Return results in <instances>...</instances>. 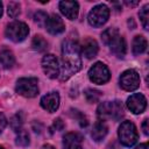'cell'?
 I'll list each match as a JSON object with an SVG mask.
<instances>
[{"mask_svg":"<svg viewBox=\"0 0 149 149\" xmlns=\"http://www.w3.org/2000/svg\"><path fill=\"white\" fill-rule=\"evenodd\" d=\"M81 69L80 47L73 40H66L62 45V66L59 71L61 80H66Z\"/></svg>","mask_w":149,"mask_h":149,"instance_id":"1","label":"cell"},{"mask_svg":"<svg viewBox=\"0 0 149 149\" xmlns=\"http://www.w3.org/2000/svg\"><path fill=\"white\" fill-rule=\"evenodd\" d=\"M97 113L100 120L102 121L106 119H113L115 121H119L125 115V108H123V105L118 100L104 101L98 106Z\"/></svg>","mask_w":149,"mask_h":149,"instance_id":"2","label":"cell"},{"mask_svg":"<svg viewBox=\"0 0 149 149\" xmlns=\"http://www.w3.org/2000/svg\"><path fill=\"white\" fill-rule=\"evenodd\" d=\"M118 135H119L120 143L126 146V147L134 146L137 142V139H139L136 127L130 121H123L120 125L119 130H118Z\"/></svg>","mask_w":149,"mask_h":149,"instance_id":"3","label":"cell"},{"mask_svg":"<svg viewBox=\"0 0 149 149\" xmlns=\"http://www.w3.org/2000/svg\"><path fill=\"white\" fill-rule=\"evenodd\" d=\"M16 92L26 98H34L38 94V81L36 78H20L15 86Z\"/></svg>","mask_w":149,"mask_h":149,"instance_id":"4","label":"cell"},{"mask_svg":"<svg viewBox=\"0 0 149 149\" xmlns=\"http://www.w3.org/2000/svg\"><path fill=\"white\" fill-rule=\"evenodd\" d=\"M29 34V28L24 22L13 21L6 28V36L13 42L23 41Z\"/></svg>","mask_w":149,"mask_h":149,"instance_id":"5","label":"cell"},{"mask_svg":"<svg viewBox=\"0 0 149 149\" xmlns=\"http://www.w3.org/2000/svg\"><path fill=\"white\" fill-rule=\"evenodd\" d=\"M109 17V9L106 5H97L88 13L87 20L92 27H101L107 22Z\"/></svg>","mask_w":149,"mask_h":149,"instance_id":"6","label":"cell"},{"mask_svg":"<svg viewBox=\"0 0 149 149\" xmlns=\"http://www.w3.org/2000/svg\"><path fill=\"white\" fill-rule=\"evenodd\" d=\"M88 78L94 84H105L109 80L111 73L106 64L101 62H97L88 70Z\"/></svg>","mask_w":149,"mask_h":149,"instance_id":"7","label":"cell"},{"mask_svg":"<svg viewBox=\"0 0 149 149\" xmlns=\"http://www.w3.org/2000/svg\"><path fill=\"white\" fill-rule=\"evenodd\" d=\"M120 86L125 90V91H134L140 86V76L139 73L133 70H126L121 73L120 76Z\"/></svg>","mask_w":149,"mask_h":149,"instance_id":"8","label":"cell"},{"mask_svg":"<svg viewBox=\"0 0 149 149\" xmlns=\"http://www.w3.org/2000/svg\"><path fill=\"white\" fill-rule=\"evenodd\" d=\"M42 69H43V72L51 79H55V78L59 77L61 66L58 65V61H57L56 56H54L52 54H47V55L43 56V58H42Z\"/></svg>","mask_w":149,"mask_h":149,"instance_id":"9","label":"cell"},{"mask_svg":"<svg viewBox=\"0 0 149 149\" xmlns=\"http://www.w3.org/2000/svg\"><path fill=\"white\" fill-rule=\"evenodd\" d=\"M127 107L134 114H141L147 107V99L141 93H134L127 99Z\"/></svg>","mask_w":149,"mask_h":149,"instance_id":"10","label":"cell"},{"mask_svg":"<svg viewBox=\"0 0 149 149\" xmlns=\"http://www.w3.org/2000/svg\"><path fill=\"white\" fill-rule=\"evenodd\" d=\"M41 106L49 113L56 112L59 106V94L57 92H49L41 98Z\"/></svg>","mask_w":149,"mask_h":149,"instance_id":"11","label":"cell"},{"mask_svg":"<svg viewBox=\"0 0 149 149\" xmlns=\"http://www.w3.org/2000/svg\"><path fill=\"white\" fill-rule=\"evenodd\" d=\"M45 28L51 35H58L65 30V24H64V22L59 15L52 14L51 16L48 17V21L45 23Z\"/></svg>","mask_w":149,"mask_h":149,"instance_id":"12","label":"cell"},{"mask_svg":"<svg viewBox=\"0 0 149 149\" xmlns=\"http://www.w3.org/2000/svg\"><path fill=\"white\" fill-rule=\"evenodd\" d=\"M59 9L66 19L74 20L78 16L79 5L77 1H61L59 2Z\"/></svg>","mask_w":149,"mask_h":149,"instance_id":"13","label":"cell"},{"mask_svg":"<svg viewBox=\"0 0 149 149\" xmlns=\"http://www.w3.org/2000/svg\"><path fill=\"white\" fill-rule=\"evenodd\" d=\"M83 137L80 134L70 132L63 137V148L64 149H83Z\"/></svg>","mask_w":149,"mask_h":149,"instance_id":"14","label":"cell"},{"mask_svg":"<svg viewBox=\"0 0 149 149\" xmlns=\"http://www.w3.org/2000/svg\"><path fill=\"white\" fill-rule=\"evenodd\" d=\"M98 50H99V47H98L97 41L93 38H90V37L85 38L80 47V54L88 59L94 58L98 54Z\"/></svg>","mask_w":149,"mask_h":149,"instance_id":"15","label":"cell"},{"mask_svg":"<svg viewBox=\"0 0 149 149\" xmlns=\"http://www.w3.org/2000/svg\"><path fill=\"white\" fill-rule=\"evenodd\" d=\"M109 49L111 51L118 57V58H123L127 51V45H126V41L122 36L118 35L109 44Z\"/></svg>","mask_w":149,"mask_h":149,"instance_id":"16","label":"cell"},{"mask_svg":"<svg viewBox=\"0 0 149 149\" xmlns=\"http://www.w3.org/2000/svg\"><path fill=\"white\" fill-rule=\"evenodd\" d=\"M107 132H108L107 125H106L102 120H98V121L94 123L93 128H92L91 135H92V137H93L94 141L99 142V141H101V140L107 135Z\"/></svg>","mask_w":149,"mask_h":149,"instance_id":"17","label":"cell"},{"mask_svg":"<svg viewBox=\"0 0 149 149\" xmlns=\"http://www.w3.org/2000/svg\"><path fill=\"white\" fill-rule=\"evenodd\" d=\"M15 63V57L13 52L8 49H2L0 51V64L5 69H10Z\"/></svg>","mask_w":149,"mask_h":149,"instance_id":"18","label":"cell"},{"mask_svg":"<svg viewBox=\"0 0 149 149\" xmlns=\"http://www.w3.org/2000/svg\"><path fill=\"white\" fill-rule=\"evenodd\" d=\"M146 49H147V40L141 35L135 36L133 40V54L141 55L146 51Z\"/></svg>","mask_w":149,"mask_h":149,"instance_id":"19","label":"cell"},{"mask_svg":"<svg viewBox=\"0 0 149 149\" xmlns=\"http://www.w3.org/2000/svg\"><path fill=\"white\" fill-rule=\"evenodd\" d=\"M118 35H120V34H119V31H118L116 28H107L106 30L102 31V34H101V40H102V42H104L106 45H108Z\"/></svg>","mask_w":149,"mask_h":149,"instance_id":"20","label":"cell"},{"mask_svg":"<svg viewBox=\"0 0 149 149\" xmlns=\"http://www.w3.org/2000/svg\"><path fill=\"white\" fill-rule=\"evenodd\" d=\"M31 47H33L34 50H36V51H38V52H42V51H44V50L48 48V42H47L41 35H36V36H34V38H33Z\"/></svg>","mask_w":149,"mask_h":149,"instance_id":"21","label":"cell"},{"mask_svg":"<svg viewBox=\"0 0 149 149\" xmlns=\"http://www.w3.org/2000/svg\"><path fill=\"white\" fill-rule=\"evenodd\" d=\"M148 8H149V5H144L142 7V9L140 10V13H139L140 20H141L142 26H143V28L146 30H148V28H149V24H148V21H149V10H148Z\"/></svg>","mask_w":149,"mask_h":149,"instance_id":"22","label":"cell"},{"mask_svg":"<svg viewBox=\"0 0 149 149\" xmlns=\"http://www.w3.org/2000/svg\"><path fill=\"white\" fill-rule=\"evenodd\" d=\"M22 123H23V118H22V114H21V113L15 114V115L12 118V120H10V127H12L13 130L16 132V133H19L20 130H22V129H21Z\"/></svg>","mask_w":149,"mask_h":149,"instance_id":"23","label":"cell"},{"mask_svg":"<svg viewBox=\"0 0 149 149\" xmlns=\"http://www.w3.org/2000/svg\"><path fill=\"white\" fill-rule=\"evenodd\" d=\"M100 97H101V93H100L99 91H97V90L87 88V90L85 91V98H86V100H87L88 102H91V104L99 101Z\"/></svg>","mask_w":149,"mask_h":149,"instance_id":"24","label":"cell"},{"mask_svg":"<svg viewBox=\"0 0 149 149\" xmlns=\"http://www.w3.org/2000/svg\"><path fill=\"white\" fill-rule=\"evenodd\" d=\"M15 142L20 147H27L29 144V135L24 130H20L17 133V136H16Z\"/></svg>","mask_w":149,"mask_h":149,"instance_id":"25","label":"cell"},{"mask_svg":"<svg viewBox=\"0 0 149 149\" xmlns=\"http://www.w3.org/2000/svg\"><path fill=\"white\" fill-rule=\"evenodd\" d=\"M20 3L19 2H15V1H12L8 3V15L13 19H15L16 16L20 15L21 13V9H20Z\"/></svg>","mask_w":149,"mask_h":149,"instance_id":"26","label":"cell"},{"mask_svg":"<svg viewBox=\"0 0 149 149\" xmlns=\"http://www.w3.org/2000/svg\"><path fill=\"white\" fill-rule=\"evenodd\" d=\"M48 15H47V13H44V12H42V10H38V12H36L35 13V15H34V21L40 26V27H43V26H45V23H47V21H48Z\"/></svg>","mask_w":149,"mask_h":149,"instance_id":"27","label":"cell"},{"mask_svg":"<svg viewBox=\"0 0 149 149\" xmlns=\"http://www.w3.org/2000/svg\"><path fill=\"white\" fill-rule=\"evenodd\" d=\"M71 112H73V116H76L77 118V120H78V122H79V125L81 126V127H86L87 126V119H86V116L83 114V113H80L79 111H77V109H74V111H71Z\"/></svg>","mask_w":149,"mask_h":149,"instance_id":"28","label":"cell"},{"mask_svg":"<svg viewBox=\"0 0 149 149\" xmlns=\"http://www.w3.org/2000/svg\"><path fill=\"white\" fill-rule=\"evenodd\" d=\"M52 128L55 130H62L64 128V122L62 121L61 118H57L54 120V123H52Z\"/></svg>","mask_w":149,"mask_h":149,"instance_id":"29","label":"cell"},{"mask_svg":"<svg viewBox=\"0 0 149 149\" xmlns=\"http://www.w3.org/2000/svg\"><path fill=\"white\" fill-rule=\"evenodd\" d=\"M6 125H7V119H6V116H5L2 113H0V134H1L2 130L5 129Z\"/></svg>","mask_w":149,"mask_h":149,"instance_id":"30","label":"cell"},{"mask_svg":"<svg viewBox=\"0 0 149 149\" xmlns=\"http://www.w3.org/2000/svg\"><path fill=\"white\" fill-rule=\"evenodd\" d=\"M148 123H149V120H148V119H146V120L143 121V123H142V129H143V133H144V135H148V134H149Z\"/></svg>","mask_w":149,"mask_h":149,"instance_id":"31","label":"cell"},{"mask_svg":"<svg viewBox=\"0 0 149 149\" xmlns=\"http://www.w3.org/2000/svg\"><path fill=\"white\" fill-rule=\"evenodd\" d=\"M135 149H149V146H148V143H142V144L137 146Z\"/></svg>","mask_w":149,"mask_h":149,"instance_id":"32","label":"cell"},{"mask_svg":"<svg viewBox=\"0 0 149 149\" xmlns=\"http://www.w3.org/2000/svg\"><path fill=\"white\" fill-rule=\"evenodd\" d=\"M42 149H56V148H55L54 146H51V144L48 143V144H44V146L42 147Z\"/></svg>","mask_w":149,"mask_h":149,"instance_id":"33","label":"cell"},{"mask_svg":"<svg viewBox=\"0 0 149 149\" xmlns=\"http://www.w3.org/2000/svg\"><path fill=\"white\" fill-rule=\"evenodd\" d=\"M107 149H119V147H118V144L116 143H112V144H109L108 146V148Z\"/></svg>","mask_w":149,"mask_h":149,"instance_id":"34","label":"cell"},{"mask_svg":"<svg viewBox=\"0 0 149 149\" xmlns=\"http://www.w3.org/2000/svg\"><path fill=\"white\" fill-rule=\"evenodd\" d=\"M126 3H127V5H129V6H135V5H137L139 2L136 1V2H126Z\"/></svg>","mask_w":149,"mask_h":149,"instance_id":"35","label":"cell"},{"mask_svg":"<svg viewBox=\"0 0 149 149\" xmlns=\"http://www.w3.org/2000/svg\"><path fill=\"white\" fill-rule=\"evenodd\" d=\"M1 15H2V2L0 1V17H1Z\"/></svg>","mask_w":149,"mask_h":149,"instance_id":"36","label":"cell"},{"mask_svg":"<svg viewBox=\"0 0 149 149\" xmlns=\"http://www.w3.org/2000/svg\"><path fill=\"white\" fill-rule=\"evenodd\" d=\"M0 149H5V148H3V147H1V146H0Z\"/></svg>","mask_w":149,"mask_h":149,"instance_id":"37","label":"cell"}]
</instances>
